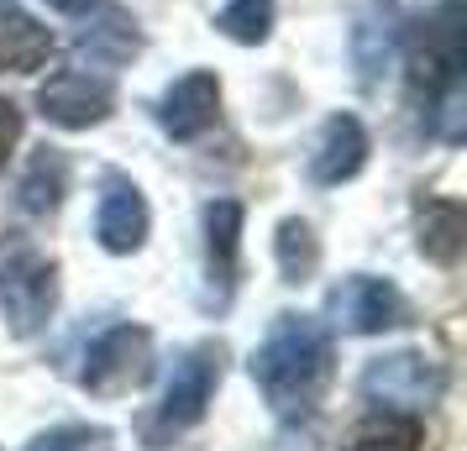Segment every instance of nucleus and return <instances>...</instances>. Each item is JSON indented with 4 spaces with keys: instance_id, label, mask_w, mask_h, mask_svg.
Segmentation results:
<instances>
[{
    "instance_id": "11",
    "label": "nucleus",
    "mask_w": 467,
    "mask_h": 451,
    "mask_svg": "<svg viewBox=\"0 0 467 451\" xmlns=\"http://www.w3.org/2000/svg\"><path fill=\"white\" fill-rule=\"evenodd\" d=\"M394 37H400V26H394V0H368V11H362L358 26H352V58H358L362 79H373L379 68H389Z\"/></svg>"
},
{
    "instance_id": "1",
    "label": "nucleus",
    "mask_w": 467,
    "mask_h": 451,
    "mask_svg": "<svg viewBox=\"0 0 467 451\" xmlns=\"http://www.w3.org/2000/svg\"><path fill=\"white\" fill-rule=\"evenodd\" d=\"M253 384L263 388V399L284 420L310 415L316 399L326 394V384H331V336H326V325L310 321V315H278L268 325L263 346L253 352Z\"/></svg>"
},
{
    "instance_id": "17",
    "label": "nucleus",
    "mask_w": 467,
    "mask_h": 451,
    "mask_svg": "<svg viewBox=\"0 0 467 451\" xmlns=\"http://www.w3.org/2000/svg\"><path fill=\"white\" fill-rule=\"evenodd\" d=\"M347 451H425V430L415 415H383L347 441Z\"/></svg>"
},
{
    "instance_id": "19",
    "label": "nucleus",
    "mask_w": 467,
    "mask_h": 451,
    "mask_svg": "<svg viewBox=\"0 0 467 451\" xmlns=\"http://www.w3.org/2000/svg\"><path fill=\"white\" fill-rule=\"evenodd\" d=\"M268 22H274V0H232L215 26L232 37V43H263L268 37Z\"/></svg>"
},
{
    "instance_id": "10",
    "label": "nucleus",
    "mask_w": 467,
    "mask_h": 451,
    "mask_svg": "<svg viewBox=\"0 0 467 451\" xmlns=\"http://www.w3.org/2000/svg\"><path fill=\"white\" fill-rule=\"evenodd\" d=\"M362 163H368V131H362V121L358 116H331L316 152H310V179L316 184H347Z\"/></svg>"
},
{
    "instance_id": "9",
    "label": "nucleus",
    "mask_w": 467,
    "mask_h": 451,
    "mask_svg": "<svg viewBox=\"0 0 467 451\" xmlns=\"http://www.w3.org/2000/svg\"><path fill=\"white\" fill-rule=\"evenodd\" d=\"M215 106H221V85H215V74L194 68V74H184V79H173V85L163 89V100H158V121H163V131H169L173 142H190V137H200V131L215 121Z\"/></svg>"
},
{
    "instance_id": "15",
    "label": "nucleus",
    "mask_w": 467,
    "mask_h": 451,
    "mask_svg": "<svg viewBox=\"0 0 467 451\" xmlns=\"http://www.w3.org/2000/svg\"><path fill=\"white\" fill-rule=\"evenodd\" d=\"M79 53H85L95 68H116V64H127L131 53H137V26L121 16V11H106L100 22L79 32Z\"/></svg>"
},
{
    "instance_id": "3",
    "label": "nucleus",
    "mask_w": 467,
    "mask_h": 451,
    "mask_svg": "<svg viewBox=\"0 0 467 451\" xmlns=\"http://www.w3.org/2000/svg\"><path fill=\"white\" fill-rule=\"evenodd\" d=\"M53 304H58V268L26 241L0 247V315H5V325L16 336H32L47 325Z\"/></svg>"
},
{
    "instance_id": "23",
    "label": "nucleus",
    "mask_w": 467,
    "mask_h": 451,
    "mask_svg": "<svg viewBox=\"0 0 467 451\" xmlns=\"http://www.w3.org/2000/svg\"><path fill=\"white\" fill-rule=\"evenodd\" d=\"M0 5H11V0H0Z\"/></svg>"
},
{
    "instance_id": "2",
    "label": "nucleus",
    "mask_w": 467,
    "mask_h": 451,
    "mask_svg": "<svg viewBox=\"0 0 467 451\" xmlns=\"http://www.w3.org/2000/svg\"><path fill=\"white\" fill-rule=\"evenodd\" d=\"M221 363H226V352L215 342H200V346H190V352L173 357L163 399L152 405L148 425H142V436H148L152 446H158V441H173V436H184L190 425L205 420L211 394H215V384H221Z\"/></svg>"
},
{
    "instance_id": "4",
    "label": "nucleus",
    "mask_w": 467,
    "mask_h": 451,
    "mask_svg": "<svg viewBox=\"0 0 467 451\" xmlns=\"http://www.w3.org/2000/svg\"><path fill=\"white\" fill-rule=\"evenodd\" d=\"M362 394L383 415H415L441 399V367L420 352H389L362 367Z\"/></svg>"
},
{
    "instance_id": "16",
    "label": "nucleus",
    "mask_w": 467,
    "mask_h": 451,
    "mask_svg": "<svg viewBox=\"0 0 467 451\" xmlns=\"http://www.w3.org/2000/svg\"><path fill=\"white\" fill-rule=\"evenodd\" d=\"M462 237H467L462 205H457V200H431V205H425V215H420V252H425V258L457 262Z\"/></svg>"
},
{
    "instance_id": "8",
    "label": "nucleus",
    "mask_w": 467,
    "mask_h": 451,
    "mask_svg": "<svg viewBox=\"0 0 467 451\" xmlns=\"http://www.w3.org/2000/svg\"><path fill=\"white\" fill-rule=\"evenodd\" d=\"M95 237L106 252H137L148 237V200L127 173H106L100 184V210H95Z\"/></svg>"
},
{
    "instance_id": "6",
    "label": "nucleus",
    "mask_w": 467,
    "mask_h": 451,
    "mask_svg": "<svg viewBox=\"0 0 467 451\" xmlns=\"http://www.w3.org/2000/svg\"><path fill=\"white\" fill-rule=\"evenodd\" d=\"M326 310H331V325L352 331V336H373V331H389V325L404 321L400 289H394L389 279H368V273L341 279L337 289H331Z\"/></svg>"
},
{
    "instance_id": "13",
    "label": "nucleus",
    "mask_w": 467,
    "mask_h": 451,
    "mask_svg": "<svg viewBox=\"0 0 467 451\" xmlns=\"http://www.w3.org/2000/svg\"><path fill=\"white\" fill-rule=\"evenodd\" d=\"M64 184H68V158L58 148H37L22 173V184H16V205L26 215H47L64 200Z\"/></svg>"
},
{
    "instance_id": "14",
    "label": "nucleus",
    "mask_w": 467,
    "mask_h": 451,
    "mask_svg": "<svg viewBox=\"0 0 467 451\" xmlns=\"http://www.w3.org/2000/svg\"><path fill=\"white\" fill-rule=\"evenodd\" d=\"M53 53V32L37 26L32 16H0V64L16 68V74H32L37 64H47Z\"/></svg>"
},
{
    "instance_id": "5",
    "label": "nucleus",
    "mask_w": 467,
    "mask_h": 451,
    "mask_svg": "<svg viewBox=\"0 0 467 451\" xmlns=\"http://www.w3.org/2000/svg\"><path fill=\"white\" fill-rule=\"evenodd\" d=\"M152 378V336L142 325H110L100 342L89 346L85 357V373H79V384L89 394H131V388H142Z\"/></svg>"
},
{
    "instance_id": "20",
    "label": "nucleus",
    "mask_w": 467,
    "mask_h": 451,
    "mask_svg": "<svg viewBox=\"0 0 467 451\" xmlns=\"http://www.w3.org/2000/svg\"><path fill=\"white\" fill-rule=\"evenodd\" d=\"M26 451H110V430L100 425H58L37 436Z\"/></svg>"
},
{
    "instance_id": "7",
    "label": "nucleus",
    "mask_w": 467,
    "mask_h": 451,
    "mask_svg": "<svg viewBox=\"0 0 467 451\" xmlns=\"http://www.w3.org/2000/svg\"><path fill=\"white\" fill-rule=\"evenodd\" d=\"M37 106L53 127H95V121H106L110 110V85L100 74H85V68H64V74H53L43 89H37Z\"/></svg>"
},
{
    "instance_id": "18",
    "label": "nucleus",
    "mask_w": 467,
    "mask_h": 451,
    "mask_svg": "<svg viewBox=\"0 0 467 451\" xmlns=\"http://www.w3.org/2000/svg\"><path fill=\"white\" fill-rule=\"evenodd\" d=\"M316 262H320L316 231H310L305 220H284V226H278V268H284V279L305 283L316 273Z\"/></svg>"
},
{
    "instance_id": "22",
    "label": "nucleus",
    "mask_w": 467,
    "mask_h": 451,
    "mask_svg": "<svg viewBox=\"0 0 467 451\" xmlns=\"http://www.w3.org/2000/svg\"><path fill=\"white\" fill-rule=\"evenodd\" d=\"M53 11H64V16H85V11H95L100 0H47Z\"/></svg>"
},
{
    "instance_id": "21",
    "label": "nucleus",
    "mask_w": 467,
    "mask_h": 451,
    "mask_svg": "<svg viewBox=\"0 0 467 451\" xmlns=\"http://www.w3.org/2000/svg\"><path fill=\"white\" fill-rule=\"evenodd\" d=\"M16 137H22V110L11 100H0V169H5V158L16 148Z\"/></svg>"
},
{
    "instance_id": "12",
    "label": "nucleus",
    "mask_w": 467,
    "mask_h": 451,
    "mask_svg": "<svg viewBox=\"0 0 467 451\" xmlns=\"http://www.w3.org/2000/svg\"><path fill=\"white\" fill-rule=\"evenodd\" d=\"M236 247H242V205L236 200H211L205 205V252H211V279L221 283V294L232 289Z\"/></svg>"
}]
</instances>
